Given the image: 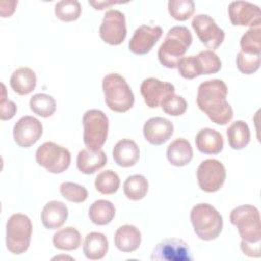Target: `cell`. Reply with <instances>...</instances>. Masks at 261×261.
Masks as SVG:
<instances>
[{
	"label": "cell",
	"instance_id": "1",
	"mask_svg": "<svg viewBox=\"0 0 261 261\" xmlns=\"http://www.w3.org/2000/svg\"><path fill=\"white\" fill-rule=\"evenodd\" d=\"M226 96L227 86L222 80H208L198 88L197 105L212 122L225 125L233 116V110L226 101Z\"/></svg>",
	"mask_w": 261,
	"mask_h": 261
},
{
	"label": "cell",
	"instance_id": "2",
	"mask_svg": "<svg viewBox=\"0 0 261 261\" xmlns=\"http://www.w3.org/2000/svg\"><path fill=\"white\" fill-rule=\"evenodd\" d=\"M193 37L188 28L175 25L168 30L158 49V59L167 68H175L191 46Z\"/></svg>",
	"mask_w": 261,
	"mask_h": 261
},
{
	"label": "cell",
	"instance_id": "3",
	"mask_svg": "<svg viewBox=\"0 0 261 261\" xmlns=\"http://www.w3.org/2000/svg\"><path fill=\"white\" fill-rule=\"evenodd\" d=\"M102 90L105 103L115 112H126L135 103L134 93L123 76L118 73H108L103 77Z\"/></svg>",
	"mask_w": 261,
	"mask_h": 261
},
{
	"label": "cell",
	"instance_id": "4",
	"mask_svg": "<svg viewBox=\"0 0 261 261\" xmlns=\"http://www.w3.org/2000/svg\"><path fill=\"white\" fill-rule=\"evenodd\" d=\"M191 222L197 237L203 241H212L219 237L223 226L220 213L210 204L200 203L191 210Z\"/></svg>",
	"mask_w": 261,
	"mask_h": 261
},
{
	"label": "cell",
	"instance_id": "5",
	"mask_svg": "<svg viewBox=\"0 0 261 261\" xmlns=\"http://www.w3.org/2000/svg\"><path fill=\"white\" fill-rule=\"evenodd\" d=\"M229 219L246 243H260L261 225L259 210L253 205H241L233 208L230 212Z\"/></svg>",
	"mask_w": 261,
	"mask_h": 261
},
{
	"label": "cell",
	"instance_id": "6",
	"mask_svg": "<svg viewBox=\"0 0 261 261\" xmlns=\"http://www.w3.org/2000/svg\"><path fill=\"white\" fill-rule=\"evenodd\" d=\"M33 225L31 219L21 213L12 214L6 222V248L14 254L24 253L30 246Z\"/></svg>",
	"mask_w": 261,
	"mask_h": 261
},
{
	"label": "cell",
	"instance_id": "7",
	"mask_svg": "<svg viewBox=\"0 0 261 261\" xmlns=\"http://www.w3.org/2000/svg\"><path fill=\"white\" fill-rule=\"evenodd\" d=\"M84 144L88 149L98 150L104 145L108 136V117L98 109H90L83 115Z\"/></svg>",
	"mask_w": 261,
	"mask_h": 261
},
{
	"label": "cell",
	"instance_id": "8",
	"mask_svg": "<svg viewBox=\"0 0 261 261\" xmlns=\"http://www.w3.org/2000/svg\"><path fill=\"white\" fill-rule=\"evenodd\" d=\"M70 152L54 142L43 143L36 151V161L51 173H61L70 165Z\"/></svg>",
	"mask_w": 261,
	"mask_h": 261
},
{
	"label": "cell",
	"instance_id": "9",
	"mask_svg": "<svg viewBox=\"0 0 261 261\" xmlns=\"http://www.w3.org/2000/svg\"><path fill=\"white\" fill-rule=\"evenodd\" d=\"M224 165L217 159H206L197 168V179L200 189L206 193L220 190L225 181Z\"/></svg>",
	"mask_w": 261,
	"mask_h": 261
},
{
	"label": "cell",
	"instance_id": "10",
	"mask_svg": "<svg viewBox=\"0 0 261 261\" xmlns=\"http://www.w3.org/2000/svg\"><path fill=\"white\" fill-rule=\"evenodd\" d=\"M99 35L100 38L109 45H120L126 37L124 14L117 9L106 11L99 29Z\"/></svg>",
	"mask_w": 261,
	"mask_h": 261
},
{
	"label": "cell",
	"instance_id": "11",
	"mask_svg": "<svg viewBox=\"0 0 261 261\" xmlns=\"http://www.w3.org/2000/svg\"><path fill=\"white\" fill-rule=\"evenodd\" d=\"M192 27L201 43L208 49H211V51L217 49L224 40L223 30L207 14H197L194 16Z\"/></svg>",
	"mask_w": 261,
	"mask_h": 261
},
{
	"label": "cell",
	"instance_id": "12",
	"mask_svg": "<svg viewBox=\"0 0 261 261\" xmlns=\"http://www.w3.org/2000/svg\"><path fill=\"white\" fill-rule=\"evenodd\" d=\"M154 261H192L193 256L188 244L177 238H169L158 243L151 254Z\"/></svg>",
	"mask_w": 261,
	"mask_h": 261
},
{
	"label": "cell",
	"instance_id": "13",
	"mask_svg": "<svg viewBox=\"0 0 261 261\" xmlns=\"http://www.w3.org/2000/svg\"><path fill=\"white\" fill-rule=\"evenodd\" d=\"M228 16L233 25L260 27L261 11L259 6L248 1H233L228 6Z\"/></svg>",
	"mask_w": 261,
	"mask_h": 261
},
{
	"label": "cell",
	"instance_id": "14",
	"mask_svg": "<svg viewBox=\"0 0 261 261\" xmlns=\"http://www.w3.org/2000/svg\"><path fill=\"white\" fill-rule=\"evenodd\" d=\"M42 134V123L34 116H22L13 126L14 141L19 147L22 148H29L36 144L41 138Z\"/></svg>",
	"mask_w": 261,
	"mask_h": 261
},
{
	"label": "cell",
	"instance_id": "15",
	"mask_svg": "<svg viewBox=\"0 0 261 261\" xmlns=\"http://www.w3.org/2000/svg\"><path fill=\"white\" fill-rule=\"evenodd\" d=\"M162 36V29L158 25L151 27L143 24L139 27L128 43L130 52L137 55H144L151 51L154 45Z\"/></svg>",
	"mask_w": 261,
	"mask_h": 261
},
{
	"label": "cell",
	"instance_id": "16",
	"mask_svg": "<svg viewBox=\"0 0 261 261\" xmlns=\"http://www.w3.org/2000/svg\"><path fill=\"white\" fill-rule=\"evenodd\" d=\"M140 91L146 105L150 108H157L167 95L174 93L175 89L174 86L168 82L148 77L142 82Z\"/></svg>",
	"mask_w": 261,
	"mask_h": 261
},
{
	"label": "cell",
	"instance_id": "17",
	"mask_svg": "<svg viewBox=\"0 0 261 261\" xmlns=\"http://www.w3.org/2000/svg\"><path fill=\"white\" fill-rule=\"evenodd\" d=\"M143 133L147 142L159 146L170 139L173 134V124L166 118L160 116L152 117L145 122Z\"/></svg>",
	"mask_w": 261,
	"mask_h": 261
},
{
	"label": "cell",
	"instance_id": "18",
	"mask_svg": "<svg viewBox=\"0 0 261 261\" xmlns=\"http://www.w3.org/2000/svg\"><path fill=\"white\" fill-rule=\"evenodd\" d=\"M115 163L121 167L134 166L140 158V149L137 143L130 139L118 141L112 150Z\"/></svg>",
	"mask_w": 261,
	"mask_h": 261
},
{
	"label": "cell",
	"instance_id": "19",
	"mask_svg": "<svg viewBox=\"0 0 261 261\" xmlns=\"http://www.w3.org/2000/svg\"><path fill=\"white\" fill-rule=\"evenodd\" d=\"M107 162V157L102 149L91 150L83 149L79 152L76 158L77 169L84 174H93L97 170L104 167Z\"/></svg>",
	"mask_w": 261,
	"mask_h": 261
},
{
	"label": "cell",
	"instance_id": "20",
	"mask_svg": "<svg viewBox=\"0 0 261 261\" xmlns=\"http://www.w3.org/2000/svg\"><path fill=\"white\" fill-rule=\"evenodd\" d=\"M67 216L68 209L63 202L50 201L42 210L41 220L46 228L57 229L64 224Z\"/></svg>",
	"mask_w": 261,
	"mask_h": 261
},
{
	"label": "cell",
	"instance_id": "21",
	"mask_svg": "<svg viewBox=\"0 0 261 261\" xmlns=\"http://www.w3.org/2000/svg\"><path fill=\"white\" fill-rule=\"evenodd\" d=\"M197 149L207 155H215L223 149V138L221 134L213 128H202L195 139Z\"/></svg>",
	"mask_w": 261,
	"mask_h": 261
},
{
	"label": "cell",
	"instance_id": "22",
	"mask_svg": "<svg viewBox=\"0 0 261 261\" xmlns=\"http://www.w3.org/2000/svg\"><path fill=\"white\" fill-rule=\"evenodd\" d=\"M142 241L140 230L130 224L119 226L114 234V244L116 248L124 253L136 251Z\"/></svg>",
	"mask_w": 261,
	"mask_h": 261
},
{
	"label": "cell",
	"instance_id": "23",
	"mask_svg": "<svg viewBox=\"0 0 261 261\" xmlns=\"http://www.w3.org/2000/svg\"><path fill=\"white\" fill-rule=\"evenodd\" d=\"M166 157L172 165L177 167L189 164L193 159V148L191 143L184 138L175 139L167 147Z\"/></svg>",
	"mask_w": 261,
	"mask_h": 261
},
{
	"label": "cell",
	"instance_id": "24",
	"mask_svg": "<svg viewBox=\"0 0 261 261\" xmlns=\"http://www.w3.org/2000/svg\"><path fill=\"white\" fill-rule=\"evenodd\" d=\"M36 73L30 67H19L10 76L11 89L20 96L32 93L36 88Z\"/></svg>",
	"mask_w": 261,
	"mask_h": 261
},
{
	"label": "cell",
	"instance_id": "25",
	"mask_svg": "<svg viewBox=\"0 0 261 261\" xmlns=\"http://www.w3.org/2000/svg\"><path fill=\"white\" fill-rule=\"evenodd\" d=\"M108 251V241L105 234L97 231L88 233L85 238L83 252L90 260H100Z\"/></svg>",
	"mask_w": 261,
	"mask_h": 261
},
{
	"label": "cell",
	"instance_id": "26",
	"mask_svg": "<svg viewBox=\"0 0 261 261\" xmlns=\"http://www.w3.org/2000/svg\"><path fill=\"white\" fill-rule=\"evenodd\" d=\"M53 245L56 249L62 251L76 250L82 243V238L79 230L68 226L57 230L52 238Z\"/></svg>",
	"mask_w": 261,
	"mask_h": 261
},
{
	"label": "cell",
	"instance_id": "27",
	"mask_svg": "<svg viewBox=\"0 0 261 261\" xmlns=\"http://www.w3.org/2000/svg\"><path fill=\"white\" fill-rule=\"evenodd\" d=\"M115 216L114 205L107 200H97L89 208V218L97 225H106Z\"/></svg>",
	"mask_w": 261,
	"mask_h": 261
},
{
	"label": "cell",
	"instance_id": "28",
	"mask_svg": "<svg viewBox=\"0 0 261 261\" xmlns=\"http://www.w3.org/2000/svg\"><path fill=\"white\" fill-rule=\"evenodd\" d=\"M226 136L228 144L233 150H241L245 148L251 139L250 128L243 120L232 122L226 130Z\"/></svg>",
	"mask_w": 261,
	"mask_h": 261
},
{
	"label": "cell",
	"instance_id": "29",
	"mask_svg": "<svg viewBox=\"0 0 261 261\" xmlns=\"http://www.w3.org/2000/svg\"><path fill=\"white\" fill-rule=\"evenodd\" d=\"M149 184L144 175L134 174L128 176L123 184V193L132 201L142 200L148 193Z\"/></svg>",
	"mask_w": 261,
	"mask_h": 261
},
{
	"label": "cell",
	"instance_id": "30",
	"mask_svg": "<svg viewBox=\"0 0 261 261\" xmlns=\"http://www.w3.org/2000/svg\"><path fill=\"white\" fill-rule=\"evenodd\" d=\"M30 108L41 117H49L56 110V102L52 96L39 93L30 99Z\"/></svg>",
	"mask_w": 261,
	"mask_h": 261
},
{
	"label": "cell",
	"instance_id": "31",
	"mask_svg": "<svg viewBox=\"0 0 261 261\" xmlns=\"http://www.w3.org/2000/svg\"><path fill=\"white\" fill-rule=\"evenodd\" d=\"M120 185L119 176L111 169L100 172L95 179L96 190L103 195H111L117 192Z\"/></svg>",
	"mask_w": 261,
	"mask_h": 261
},
{
	"label": "cell",
	"instance_id": "32",
	"mask_svg": "<svg viewBox=\"0 0 261 261\" xmlns=\"http://www.w3.org/2000/svg\"><path fill=\"white\" fill-rule=\"evenodd\" d=\"M55 15L62 21L76 20L82 12L81 3L76 0H62L55 4Z\"/></svg>",
	"mask_w": 261,
	"mask_h": 261
},
{
	"label": "cell",
	"instance_id": "33",
	"mask_svg": "<svg viewBox=\"0 0 261 261\" xmlns=\"http://www.w3.org/2000/svg\"><path fill=\"white\" fill-rule=\"evenodd\" d=\"M241 51L248 54L260 55L261 53V28L249 29L241 38Z\"/></svg>",
	"mask_w": 261,
	"mask_h": 261
},
{
	"label": "cell",
	"instance_id": "34",
	"mask_svg": "<svg viewBox=\"0 0 261 261\" xmlns=\"http://www.w3.org/2000/svg\"><path fill=\"white\" fill-rule=\"evenodd\" d=\"M196 57L201 69V74L216 73L221 68V60L214 51L204 50Z\"/></svg>",
	"mask_w": 261,
	"mask_h": 261
},
{
	"label": "cell",
	"instance_id": "35",
	"mask_svg": "<svg viewBox=\"0 0 261 261\" xmlns=\"http://www.w3.org/2000/svg\"><path fill=\"white\" fill-rule=\"evenodd\" d=\"M195 11V3L192 0H170L168 1V12L176 20L189 19Z\"/></svg>",
	"mask_w": 261,
	"mask_h": 261
},
{
	"label": "cell",
	"instance_id": "36",
	"mask_svg": "<svg viewBox=\"0 0 261 261\" xmlns=\"http://www.w3.org/2000/svg\"><path fill=\"white\" fill-rule=\"evenodd\" d=\"M64 199L73 203H83L88 198V191L85 187L71 181H64L59 188Z\"/></svg>",
	"mask_w": 261,
	"mask_h": 261
},
{
	"label": "cell",
	"instance_id": "37",
	"mask_svg": "<svg viewBox=\"0 0 261 261\" xmlns=\"http://www.w3.org/2000/svg\"><path fill=\"white\" fill-rule=\"evenodd\" d=\"M162 110L171 116L182 115L188 107L187 101L181 96L173 94L167 95L160 103Z\"/></svg>",
	"mask_w": 261,
	"mask_h": 261
},
{
	"label": "cell",
	"instance_id": "38",
	"mask_svg": "<svg viewBox=\"0 0 261 261\" xmlns=\"http://www.w3.org/2000/svg\"><path fill=\"white\" fill-rule=\"evenodd\" d=\"M237 67L244 74H252L260 67V55L248 54L240 51L237 55Z\"/></svg>",
	"mask_w": 261,
	"mask_h": 261
},
{
	"label": "cell",
	"instance_id": "39",
	"mask_svg": "<svg viewBox=\"0 0 261 261\" xmlns=\"http://www.w3.org/2000/svg\"><path fill=\"white\" fill-rule=\"evenodd\" d=\"M177 70L179 74L187 80H193L201 75V69L197 60V57L194 55L184 56L177 63Z\"/></svg>",
	"mask_w": 261,
	"mask_h": 261
},
{
	"label": "cell",
	"instance_id": "40",
	"mask_svg": "<svg viewBox=\"0 0 261 261\" xmlns=\"http://www.w3.org/2000/svg\"><path fill=\"white\" fill-rule=\"evenodd\" d=\"M17 111V107L14 102L6 98V88L4 84H1V100H0V118L1 120L11 119Z\"/></svg>",
	"mask_w": 261,
	"mask_h": 261
},
{
	"label": "cell",
	"instance_id": "41",
	"mask_svg": "<svg viewBox=\"0 0 261 261\" xmlns=\"http://www.w3.org/2000/svg\"><path fill=\"white\" fill-rule=\"evenodd\" d=\"M241 249L243 253L249 257H260V243H246L241 241Z\"/></svg>",
	"mask_w": 261,
	"mask_h": 261
},
{
	"label": "cell",
	"instance_id": "42",
	"mask_svg": "<svg viewBox=\"0 0 261 261\" xmlns=\"http://www.w3.org/2000/svg\"><path fill=\"white\" fill-rule=\"evenodd\" d=\"M17 1H0V13L2 17H9L15 10Z\"/></svg>",
	"mask_w": 261,
	"mask_h": 261
},
{
	"label": "cell",
	"instance_id": "43",
	"mask_svg": "<svg viewBox=\"0 0 261 261\" xmlns=\"http://www.w3.org/2000/svg\"><path fill=\"white\" fill-rule=\"evenodd\" d=\"M116 2H113V1H104V2H92V1H89V4H91L92 6H94L95 7V9H99V10H101V9H104L105 7H108V6H110V5H112V4H115Z\"/></svg>",
	"mask_w": 261,
	"mask_h": 261
}]
</instances>
